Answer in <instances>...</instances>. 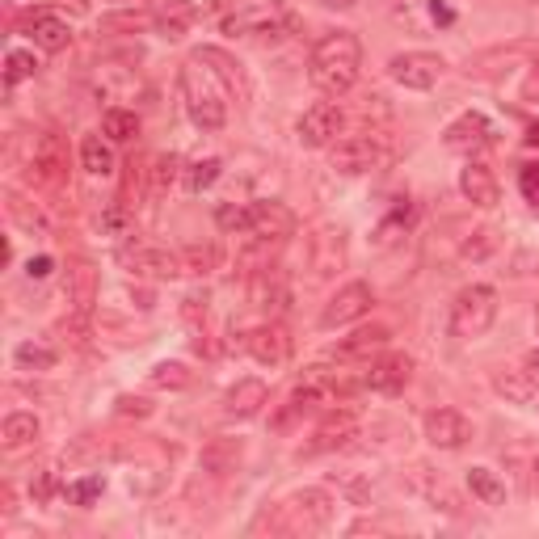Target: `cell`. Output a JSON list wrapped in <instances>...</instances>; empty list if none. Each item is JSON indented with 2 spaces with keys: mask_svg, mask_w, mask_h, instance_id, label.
Returning a JSON list of instances; mask_svg holds the SVG:
<instances>
[{
  "mask_svg": "<svg viewBox=\"0 0 539 539\" xmlns=\"http://www.w3.org/2000/svg\"><path fill=\"white\" fill-rule=\"evenodd\" d=\"M358 68H363V43L350 30H333L325 34L321 43L312 47L308 59V81L321 89L325 97H342L354 89Z\"/></svg>",
  "mask_w": 539,
  "mask_h": 539,
  "instance_id": "cell-1",
  "label": "cell"
},
{
  "mask_svg": "<svg viewBox=\"0 0 539 539\" xmlns=\"http://www.w3.org/2000/svg\"><path fill=\"white\" fill-rule=\"evenodd\" d=\"M182 102L194 127L203 131H219L228 123V102H224V89H215V76L211 72H198V64L182 68Z\"/></svg>",
  "mask_w": 539,
  "mask_h": 539,
  "instance_id": "cell-2",
  "label": "cell"
},
{
  "mask_svg": "<svg viewBox=\"0 0 539 539\" xmlns=\"http://www.w3.org/2000/svg\"><path fill=\"white\" fill-rule=\"evenodd\" d=\"M497 321V291L485 283H472L451 299V333L472 342V337H485L489 325Z\"/></svg>",
  "mask_w": 539,
  "mask_h": 539,
  "instance_id": "cell-3",
  "label": "cell"
},
{
  "mask_svg": "<svg viewBox=\"0 0 539 539\" xmlns=\"http://www.w3.org/2000/svg\"><path fill=\"white\" fill-rule=\"evenodd\" d=\"M329 161L337 173L358 177V173H371L379 165V139L371 131H358V135H342L329 144Z\"/></svg>",
  "mask_w": 539,
  "mask_h": 539,
  "instance_id": "cell-4",
  "label": "cell"
},
{
  "mask_svg": "<svg viewBox=\"0 0 539 539\" xmlns=\"http://www.w3.org/2000/svg\"><path fill=\"white\" fill-rule=\"evenodd\" d=\"M443 55H430V51H405V55H396L392 64H388V76L396 85H405L413 93H426L438 85V76H443Z\"/></svg>",
  "mask_w": 539,
  "mask_h": 539,
  "instance_id": "cell-5",
  "label": "cell"
},
{
  "mask_svg": "<svg viewBox=\"0 0 539 539\" xmlns=\"http://www.w3.org/2000/svg\"><path fill=\"white\" fill-rule=\"evenodd\" d=\"M346 127V114L337 110L333 102H316L308 106L304 114H299V123H295V139L304 148H329L337 135H342Z\"/></svg>",
  "mask_w": 539,
  "mask_h": 539,
  "instance_id": "cell-6",
  "label": "cell"
},
{
  "mask_svg": "<svg viewBox=\"0 0 539 539\" xmlns=\"http://www.w3.org/2000/svg\"><path fill=\"white\" fill-rule=\"evenodd\" d=\"M371 304H375V295H371V287H367V283H346V287L337 291V295L329 299V304H325L321 325H325V329L354 325V321H363V316L371 312Z\"/></svg>",
  "mask_w": 539,
  "mask_h": 539,
  "instance_id": "cell-7",
  "label": "cell"
},
{
  "mask_svg": "<svg viewBox=\"0 0 539 539\" xmlns=\"http://www.w3.org/2000/svg\"><path fill=\"white\" fill-rule=\"evenodd\" d=\"M283 510L291 514L295 531H325L333 518V497L325 489H304V493H295Z\"/></svg>",
  "mask_w": 539,
  "mask_h": 539,
  "instance_id": "cell-8",
  "label": "cell"
},
{
  "mask_svg": "<svg viewBox=\"0 0 539 539\" xmlns=\"http://www.w3.org/2000/svg\"><path fill=\"white\" fill-rule=\"evenodd\" d=\"M443 144L451 152H481V148L493 144V123L481 110H468V114H459L455 123L443 131Z\"/></svg>",
  "mask_w": 539,
  "mask_h": 539,
  "instance_id": "cell-9",
  "label": "cell"
},
{
  "mask_svg": "<svg viewBox=\"0 0 539 539\" xmlns=\"http://www.w3.org/2000/svg\"><path fill=\"white\" fill-rule=\"evenodd\" d=\"M426 438L438 451H459L472 438V422L459 409H430L426 413Z\"/></svg>",
  "mask_w": 539,
  "mask_h": 539,
  "instance_id": "cell-10",
  "label": "cell"
},
{
  "mask_svg": "<svg viewBox=\"0 0 539 539\" xmlns=\"http://www.w3.org/2000/svg\"><path fill=\"white\" fill-rule=\"evenodd\" d=\"M64 173H68V152L64 144H59V135H43L34 144V161H30V182L34 186H59L64 182Z\"/></svg>",
  "mask_w": 539,
  "mask_h": 539,
  "instance_id": "cell-11",
  "label": "cell"
},
{
  "mask_svg": "<svg viewBox=\"0 0 539 539\" xmlns=\"http://www.w3.org/2000/svg\"><path fill=\"white\" fill-rule=\"evenodd\" d=\"M287 26V17L278 5H253V9H241V13H232L224 30L228 34H249V38H278Z\"/></svg>",
  "mask_w": 539,
  "mask_h": 539,
  "instance_id": "cell-12",
  "label": "cell"
},
{
  "mask_svg": "<svg viewBox=\"0 0 539 539\" xmlns=\"http://www.w3.org/2000/svg\"><path fill=\"white\" fill-rule=\"evenodd\" d=\"M22 30H26V38L38 47V51H64L68 43H72V30H68V22L64 17H55L51 9H34V13H26V22H22Z\"/></svg>",
  "mask_w": 539,
  "mask_h": 539,
  "instance_id": "cell-13",
  "label": "cell"
},
{
  "mask_svg": "<svg viewBox=\"0 0 539 539\" xmlns=\"http://www.w3.org/2000/svg\"><path fill=\"white\" fill-rule=\"evenodd\" d=\"M245 350L257 358L262 367H283L291 358V337L283 325H257L245 333Z\"/></svg>",
  "mask_w": 539,
  "mask_h": 539,
  "instance_id": "cell-14",
  "label": "cell"
},
{
  "mask_svg": "<svg viewBox=\"0 0 539 539\" xmlns=\"http://www.w3.org/2000/svg\"><path fill=\"white\" fill-rule=\"evenodd\" d=\"M249 211H253V236H262V241H287L295 232V211L278 203V198H262Z\"/></svg>",
  "mask_w": 539,
  "mask_h": 539,
  "instance_id": "cell-15",
  "label": "cell"
},
{
  "mask_svg": "<svg viewBox=\"0 0 539 539\" xmlns=\"http://www.w3.org/2000/svg\"><path fill=\"white\" fill-rule=\"evenodd\" d=\"M459 194L468 198L472 207H497V198H502V186H497V177L489 165L481 161H468L464 169H459Z\"/></svg>",
  "mask_w": 539,
  "mask_h": 539,
  "instance_id": "cell-16",
  "label": "cell"
},
{
  "mask_svg": "<svg viewBox=\"0 0 539 539\" xmlns=\"http://www.w3.org/2000/svg\"><path fill=\"white\" fill-rule=\"evenodd\" d=\"M409 379H413V358H409V354H388V358H379V363L367 371L363 384H367L371 392L396 396V392H405Z\"/></svg>",
  "mask_w": 539,
  "mask_h": 539,
  "instance_id": "cell-17",
  "label": "cell"
},
{
  "mask_svg": "<svg viewBox=\"0 0 539 539\" xmlns=\"http://www.w3.org/2000/svg\"><path fill=\"white\" fill-rule=\"evenodd\" d=\"M127 262H131V270H135V274L156 278V283H169V278L186 274V270H182V253H169V249H156V245L135 249V253L127 257Z\"/></svg>",
  "mask_w": 539,
  "mask_h": 539,
  "instance_id": "cell-18",
  "label": "cell"
},
{
  "mask_svg": "<svg viewBox=\"0 0 539 539\" xmlns=\"http://www.w3.org/2000/svg\"><path fill=\"white\" fill-rule=\"evenodd\" d=\"M354 434H358V417L342 409V413H333V417H325V422L316 426L312 443H308L304 451H308V455H325V451H337V447H346Z\"/></svg>",
  "mask_w": 539,
  "mask_h": 539,
  "instance_id": "cell-19",
  "label": "cell"
},
{
  "mask_svg": "<svg viewBox=\"0 0 539 539\" xmlns=\"http://www.w3.org/2000/svg\"><path fill=\"white\" fill-rule=\"evenodd\" d=\"M152 17H156V22H152L156 34L169 38V43H177V38L190 34V26L198 22V5H194V0H165V5L156 9Z\"/></svg>",
  "mask_w": 539,
  "mask_h": 539,
  "instance_id": "cell-20",
  "label": "cell"
},
{
  "mask_svg": "<svg viewBox=\"0 0 539 539\" xmlns=\"http://www.w3.org/2000/svg\"><path fill=\"white\" fill-rule=\"evenodd\" d=\"M388 342H392L388 325H363V329H354L350 337H342V342L333 346V358H371L375 350H384Z\"/></svg>",
  "mask_w": 539,
  "mask_h": 539,
  "instance_id": "cell-21",
  "label": "cell"
},
{
  "mask_svg": "<svg viewBox=\"0 0 539 539\" xmlns=\"http://www.w3.org/2000/svg\"><path fill=\"white\" fill-rule=\"evenodd\" d=\"M68 304H72V316H93V304H97V270L89 262H76L68 270Z\"/></svg>",
  "mask_w": 539,
  "mask_h": 539,
  "instance_id": "cell-22",
  "label": "cell"
},
{
  "mask_svg": "<svg viewBox=\"0 0 539 539\" xmlns=\"http://www.w3.org/2000/svg\"><path fill=\"white\" fill-rule=\"evenodd\" d=\"M266 405V384L262 379H236V384L228 388L224 396V413L228 417H253V413H262Z\"/></svg>",
  "mask_w": 539,
  "mask_h": 539,
  "instance_id": "cell-23",
  "label": "cell"
},
{
  "mask_svg": "<svg viewBox=\"0 0 539 539\" xmlns=\"http://www.w3.org/2000/svg\"><path fill=\"white\" fill-rule=\"evenodd\" d=\"M312 270H316V278H325V274H333L337 266L346 262V236L342 232H333V228H325L321 236L312 241Z\"/></svg>",
  "mask_w": 539,
  "mask_h": 539,
  "instance_id": "cell-24",
  "label": "cell"
},
{
  "mask_svg": "<svg viewBox=\"0 0 539 539\" xmlns=\"http://www.w3.org/2000/svg\"><path fill=\"white\" fill-rule=\"evenodd\" d=\"M194 59H198V64H207V72H211L215 81L224 85L228 93L245 89V85H241V72H236V59H228L219 47H198V51H194Z\"/></svg>",
  "mask_w": 539,
  "mask_h": 539,
  "instance_id": "cell-25",
  "label": "cell"
},
{
  "mask_svg": "<svg viewBox=\"0 0 539 539\" xmlns=\"http://www.w3.org/2000/svg\"><path fill=\"white\" fill-rule=\"evenodd\" d=\"M38 417L34 413H9L5 417V426H0V443H5L9 451H17V447H26V443H34L38 438Z\"/></svg>",
  "mask_w": 539,
  "mask_h": 539,
  "instance_id": "cell-26",
  "label": "cell"
},
{
  "mask_svg": "<svg viewBox=\"0 0 539 539\" xmlns=\"http://www.w3.org/2000/svg\"><path fill=\"white\" fill-rule=\"evenodd\" d=\"M468 489L481 506H502L506 502V485L497 481L493 468H468Z\"/></svg>",
  "mask_w": 539,
  "mask_h": 539,
  "instance_id": "cell-27",
  "label": "cell"
},
{
  "mask_svg": "<svg viewBox=\"0 0 539 539\" xmlns=\"http://www.w3.org/2000/svg\"><path fill=\"white\" fill-rule=\"evenodd\" d=\"M81 165H85V173H93V177H110L114 173V152H110V144L102 135H85V144H81Z\"/></svg>",
  "mask_w": 539,
  "mask_h": 539,
  "instance_id": "cell-28",
  "label": "cell"
},
{
  "mask_svg": "<svg viewBox=\"0 0 539 539\" xmlns=\"http://www.w3.org/2000/svg\"><path fill=\"white\" fill-rule=\"evenodd\" d=\"M493 388L502 392L506 401H514V405H527L531 396H535V388L527 384V375L518 371V367H502V371H497V375H493Z\"/></svg>",
  "mask_w": 539,
  "mask_h": 539,
  "instance_id": "cell-29",
  "label": "cell"
},
{
  "mask_svg": "<svg viewBox=\"0 0 539 539\" xmlns=\"http://www.w3.org/2000/svg\"><path fill=\"white\" fill-rule=\"evenodd\" d=\"M102 131H106V139H114V144H131V139L139 135V114L135 110H106Z\"/></svg>",
  "mask_w": 539,
  "mask_h": 539,
  "instance_id": "cell-30",
  "label": "cell"
},
{
  "mask_svg": "<svg viewBox=\"0 0 539 539\" xmlns=\"http://www.w3.org/2000/svg\"><path fill=\"white\" fill-rule=\"evenodd\" d=\"M13 363L22 367V371H51L59 363V354L51 346H38V342H22L13 350Z\"/></svg>",
  "mask_w": 539,
  "mask_h": 539,
  "instance_id": "cell-31",
  "label": "cell"
},
{
  "mask_svg": "<svg viewBox=\"0 0 539 539\" xmlns=\"http://www.w3.org/2000/svg\"><path fill=\"white\" fill-rule=\"evenodd\" d=\"M497 245H502V236H497L493 228H476L464 245H459V257L464 262H485L489 253H497Z\"/></svg>",
  "mask_w": 539,
  "mask_h": 539,
  "instance_id": "cell-32",
  "label": "cell"
},
{
  "mask_svg": "<svg viewBox=\"0 0 539 539\" xmlns=\"http://www.w3.org/2000/svg\"><path fill=\"white\" fill-rule=\"evenodd\" d=\"M219 173H224V165H219L215 156H207V161H194V165L186 169V190H190V194L211 190V186L219 182Z\"/></svg>",
  "mask_w": 539,
  "mask_h": 539,
  "instance_id": "cell-33",
  "label": "cell"
},
{
  "mask_svg": "<svg viewBox=\"0 0 539 539\" xmlns=\"http://www.w3.org/2000/svg\"><path fill=\"white\" fill-rule=\"evenodd\" d=\"M148 379H152V388L177 392V388H186V384H190V367H186V363H156Z\"/></svg>",
  "mask_w": 539,
  "mask_h": 539,
  "instance_id": "cell-34",
  "label": "cell"
},
{
  "mask_svg": "<svg viewBox=\"0 0 539 539\" xmlns=\"http://www.w3.org/2000/svg\"><path fill=\"white\" fill-rule=\"evenodd\" d=\"M102 489H106V481L97 472H89V476H81V481H72L68 489H64V497L72 506H93L97 497H102Z\"/></svg>",
  "mask_w": 539,
  "mask_h": 539,
  "instance_id": "cell-35",
  "label": "cell"
},
{
  "mask_svg": "<svg viewBox=\"0 0 539 539\" xmlns=\"http://www.w3.org/2000/svg\"><path fill=\"white\" fill-rule=\"evenodd\" d=\"M215 224L224 232H253V211L241 207V203H224L215 211Z\"/></svg>",
  "mask_w": 539,
  "mask_h": 539,
  "instance_id": "cell-36",
  "label": "cell"
},
{
  "mask_svg": "<svg viewBox=\"0 0 539 539\" xmlns=\"http://www.w3.org/2000/svg\"><path fill=\"white\" fill-rule=\"evenodd\" d=\"M177 173H182V161H177L173 152L156 156V161H152V194H165L177 182Z\"/></svg>",
  "mask_w": 539,
  "mask_h": 539,
  "instance_id": "cell-37",
  "label": "cell"
},
{
  "mask_svg": "<svg viewBox=\"0 0 539 539\" xmlns=\"http://www.w3.org/2000/svg\"><path fill=\"white\" fill-rule=\"evenodd\" d=\"M34 55L30 51H9L5 55V85L13 89V85H22V81H30V76H34Z\"/></svg>",
  "mask_w": 539,
  "mask_h": 539,
  "instance_id": "cell-38",
  "label": "cell"
},
{
  "mask_svg": "<svg viewBox=\"0 0 539 539\" xmlns=\"http://www.w3.org/2000/svg\"><path fill=\"white\" fill-rule=\"evenodd\" d=\"M211 266H215V249H207V245H190V249H182V270L186 274H211Z\"/></svg>",
  "mask_w": 539,
  "mask_h": 539,
  "instance_id": "cell-39",
  "label": "cell"
},
{
  "mask_svg": "<svg viewBox=\"0 0 539 539\" xmlns=\"http://www.w3.org/2000/svg\"><path fill=\"white\" fill-rule=\"evenodd\" d=\"M236 459H241V443H236V447L211 443V447H207V455H203V464H207L211 472H228V468L236 464Z\"/></svg>",
  "mask_w": 539,
  "mask_h": 539,
  "instance_id": "cell-40",
  "label": "cell"
},
{
  "mask_svg": "<svg viewBox=\"0 0 539 539\" xmlns=\"http://www.w3.org/2000/svg\"><path fill=\"white\" fill-rule=\"evenodd\" d=\"M518 190H523L527 203L539 207V161H527L523 169H518Z\"/></svg>",
  "mask_w": 539,
  "mask_h": 539,
  "instance_id": "cell-41",
  "label": "cell"
},
{
  "mask_svg": "<svg viewBox=\"0 0 539 539\" xmlns=\"http://www.w3.org/2000/svg\"><path fill=\"white\" fill-rule=\"evenodd\" d=\"M156 17H148V13H110L106 17V30H144V26H152Z\"/></svg>",
  "mask_w": 539,
  "mask_h": 539,
  "instance_id": "cell-42",
  "label": "cell"
},
{
  "mask_svg": "<svg viewBox=\"0 0 539 539\" xmlns=\"http://www.w3.org/2000/svg\"><path fill=\"white\" fill-rule=\"evenodd\" d=\"M102 228H106L110 236H123V232L131 228V211H127L123 203H114V207H106V211H102Z\"/></svg>",
  "mask_w": 539,
  "mask_h": 539,
  "instance_id": "cell-43",
  "label": "cell"
},
{
  "mask_svg": "<svg viewBox=\"0 0 539 539\" xmlns=\"http://www.w3.org/2000/svg\"><path fill=\"white\" fill-rule=\"evenodd\" d=\"M9 211H13L17 219H22V224H26V228H38V232H43V228H47V224H43V215H38V207L30 211V207H26V203H22V198H17V194H9Z\"/></svg>",
  "mask_w": 539,
  "mask_h": 539,
  "instance_id": "cell-44",
  "label": "cell"
},
{
  "mask_svg": "<svg viewBox=\"0 0 539 539\" xmlns=\"http://www.w3.org/2000/svg\"><path fill=\"white\" fill-rule=\"evenodd\" d=\"M118 413L123 417H148L152 401H144V396H118Z\"/></svg>",
  "mask_w": 539,
  "mask_h": 539,
  "instance_id": "cell-45",
  "label": "cell"
},
{
  "mask_svg": "<svg viewBox=\"0 0 539 539\" xmlns=\"http://www.w3.org/2000/svg\"><path fill=\"white\" fill-rule=\"evenodd\" d=\"M518 371L527 375V384L539 392V350H527L523 358H518Z\"/></svg>",
  "mask_w": 539,
  "mask_h": 539,
  "instance_id": "cell-46",
  "label": "cell"
},
{
  "mask_svg": "<svg viewBox=\"0 0 539 539\" xmlns=\"http://www.w3.org/2000/svg\"><path fill=\"white\" fill-rule=\"evenodd\" d=\"M51 270H55V257H47V253H38V257H30V262H26L30 278H47Z\"/></svg>",
  "mask_w": 539,
  "mask_h": 539,
  "instance_id": "cell-47",
  "label": "cell"
},
{
  "mask_svg": "<svg viewBox=\"0 0 539 539\" xmlns=\"http://www.w3.org/2000/svg\"><path fill=\"white\" fill-rule=\"evenodd\" d=\"M430 17H434L438 26H451V22H455V13L443 5V0H430Z\"/></svg>",
  "mask_w": 539,
  "mask_h": 539,
  "instance_id": "cell-48",
  "label": "cell"
},
{
  "mask_svg": "<svg viewBox=\"0 0 539 539\" xmlns=\"http://www.w3.org/2000/svg\"><path fill=\"white\" fill-rule=\"evenodd\" d=\"M34 497H38V502H47V497H51V476H47V472L38 476V485H34Z\"/></svg>",
  "mask_w": 539,
  "mask_h": 539,
  "instance_id": "cell-49",
  "label": "cell"
},
{
  "mask_svg": "<svg viewBox=\"0 0 539 539\" xmlns=\"http://www.w3.org/2000/svg\"><path fill=\"white\" fill-rule=\"evenodd\" d=\"M523 97H527V102H535V106H539V72H535V76H531V81H527Z\"/></svg>",
  "mask_w": 539,
  "mask_h": 539,
  "instance_id": "cell-50",
  "label": "cell"
},
{
  "mask_svg": "<svg viewBox=\"0 0 539 539\" xmlns=\"http://www.w3.org/2000/svg\"><path fill=\"white\" fill-rule=\"evenodd\" d=\"M55 5H64L72 13H89V0H55Z\"/></svg>",
  "mask_w": 539,
  "mask_h": 539,
  "instance_id": "cell-51",
  "label": "cell"
},
{
  "mask_svg": "<svg viewBox=\"0 0 539 539\" xmlns=\"http://www.w3.org/2000/svg\"><path fill=\"white\" fill-rule=\"evenodd\" d=\"M321 5H325V9H354L358 0H321Z\"/></svg>",
  "mask_w": 539,
  "mask_h": 539,
  "instance_id": "cell-52",
  "label": "cell"
},
{
  "mask_svg": "<svg viewBox=\"0 0 539 539\" xmlns=\"http://www.w3.org/2000/svg\"><path fill=\"white\" fill-rule=\"evenodd\" d=\"M527 144H531V148H539V123L527 131Z\"/></svg>",
  "mask_w": 539,
  "mask_h": 539,
  "instance_id": "cell-53",
  "label": "cell"
},
{
  "mask_svg": "<svg viewBox=\"0 0 539 539\" xmlns=\"http://www.w3.org/2000/svg\"><path fill=\"white\" fill-rule=\"evenodd\" d=\"M114 5H127V0H114Z\"/></svg>",
  "mask_w": 539,
  "mask_h": 539,
  "instance_id": "cell-54",
  "label": "cell"
}]
</instances>
